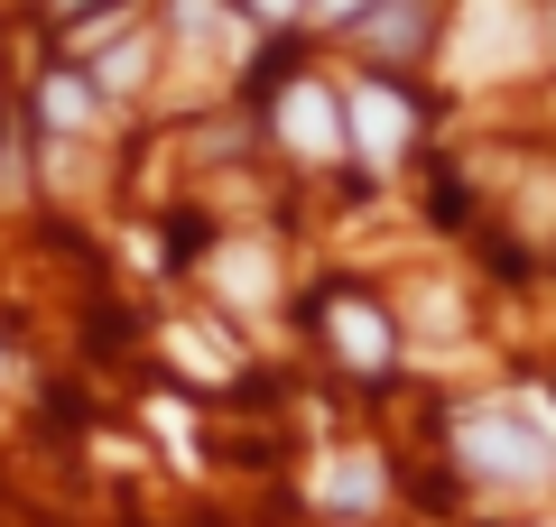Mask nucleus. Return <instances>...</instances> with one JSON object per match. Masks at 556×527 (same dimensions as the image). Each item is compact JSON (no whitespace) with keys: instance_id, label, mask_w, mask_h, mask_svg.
I'll return each instance as SVG.
<instances>
[{"instance_id":"f257e3e1","label":"nucleus","mask_w":556,"mask_h":527,"mask_svg":"<svg viewBox=\"0 0 556 527\" xmlns=\"http://www.w3.org/2000/svg\"><path fill=\"white\" fill-rule=\"evenodd\" d=\"M455 453H464V472H482L501 490H538L556 472V426H547V408H473L455 426Z\"/></svg>"},{"instance_id":"7ed1b4c3","label":"nucleus","mask_w":556,"mask_h":527,"mask_svg":"<svg viewBox=\"0 0 556 527\" xmlns=\"http://www.w3.org/2000/svg\"><path fill=\"white\" fill-rule=\"evenodd\" d=\"M343 139H362V157L390 167V157L408 149V102H399L390 83H362V93L343 102Z\"/></svg>"},{"instance_id":"1a4fd4ad","label":"nucleus","mask_w":556,"mask_h":527,"mask_svg":"<svg viewBox=\"0 0 556 527\" xmlns=\"http://www.w3.org/2000/svg\"><path fill=\"white\" fill-rule=\"evenodd\" d=\"M84 112H93V83H84V75L47 83V120H56V130H84Z\"/></svg>"},{"instance_id":"9b49d317","label":"nucleus","mask_w":556,"mask_h":527,"mask_svg":"<svg viewBox=\"0 0 556 527\" xmlns=\"http://www.w3.org/2000/svg\"><path fill=\"white\" fill-rule=\"evenodd\" d=\"M251 10H260V20H288V10H298V0H251Z\"/></svg>"},{"instance_id":"6e6552de","label":"nucleus","mask_w":556,"mask_h":527,"mask_svg":"<svg viewBox=\"0 0 556 527\" xmlns=\"http://www.w3.org/2000/svg\"><path fill=\"white\" fill-rule=\"evenodd\" d=\"M177 20H186V38H214L223 56H232V47H251V38H241V20H223L214 0H177Z\"/></svg>"},{"instance_id":"423d86ee","label":"nucleus","mask_w":556,"mask_h":527,"mask_svg":"<svg viewBox=\"0 0 556 527\" xmlns=\"http://www.w3.org/2000/svg\"><path fill=\"white\" fill-rule=\"evenodd\" d=\"M214 278H223V296H232V306H269V296H278V278H269V259H260V250H223Z\"/></svg>"},{"instance_id":"4468645a","label":"nucleus","mask_w":556,"mask_h":527,"mask_svg":"<svg viewBox=\"0 0 556 527\" xmlns=\"http://www.w3.org/2000/svg\"><path fill=\"white\" fill-rule=\"evenodd\" d=\"M65 10H75V0H65Z\"/></svg>"},{"instance_id":"f8f14e48","label":"nucleus","mask_w":556,"mask_h":527,"mask_svg":"<svg viewBox=\"0 0 556 527\" xmlns=\"http://www.w3.org/2000/svg\"><path fill=\"white\" fill-rule=\"evenodd\" d=\"M343 10H362V0H316V20H343Z\"/></svg>"},{"instance_id":"0eeeda50","label":"nucleus","mask_w":556,"mask_h":527,"mask_svg":"<svg viewBox=\"0 0 556 527\" xmlns=\"http://www.w3.org/2000/svg\"><path fill=\"white\" fill-rule=\"evenodd\" d=\"M334 333H343V351H353L362 371H371L380 351H390V343H380V314H371V306H334Z\"/></svg>"},{"instance_id":"9d476101","label":"nucleus","mask_w":556,"mask_h":527,"mask_svg":"<svg viewBox=\"0 0 556 527\" xmlns=\"http://www.w3.org/2000/svg\"><path fill=\"white\" fill-rule=\"evenodd\" d=\"M139 75H149V47L121 38V47H112V65H102V83H139Z\"/></svg>"},{"instance_id":"ddd939ff","label":"nucleus","mask_w":556,"mask_h":527,"mask_svg":"<svg viewBox=\"0 0 556 527\" xmlns=\"http://www.w3.org/2000/svg\"><path fill=\"white\" fill-rule=\"evenodd\" d=\"M0 380H10V361H0Z\"/></svg>"},{"instance_id":"39448f33","label":"nucleus","mask_w":556,"mask_h":527,"mask_svg":"<svg viewBox=\"0 0 556 527\" xmlns=\"http://www.w3.org/2000/svg\"><path fill=\"white\" fill-rule=\"evenodd\" d=\"M316 500L325 509H371L380 500V463H371V453H334V463L316 472Z\"/></svg>"},{"instance_id":"f03ea898","label":"nucleus","mask_w":556,"mask_h":527,"mask_svg":"<svg viewBox=\"0 0 556 527\" xmlns=\"http://www.w3.org/2000/svg\"><path fill=\"white\" fill-rule=\"evenodd\" d=\"M529 47H538V20L519 0H464L455 38H445V75L455 83H501V75L529 65Z\"/></svg>"},{"instance_id":"20e7f679","label":"nucleus","mask_w":556,"mask_h":527,"mask_svg":"<svg viewBox=\"0 0 556 527\" xmlns=\"http://www.w3.org/2000/svg\"><path fill=\"white\" fill-rule=\"evenodd\" d=\"M278 130H288V149L334 157L343 149V102L325 93V83H288V93H278Z\"/></svg>"}]
</instances>
